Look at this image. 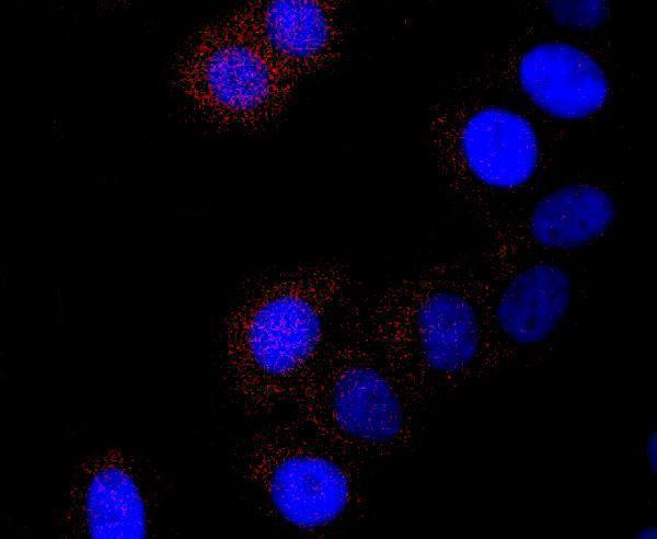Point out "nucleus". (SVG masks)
<instances>
[{"instance_id":"1a4fd4ad","label":"nucleus","mask_w":657,"mask_h":539,"mask_svg":"<svg viewBox=\"0 0 657 539\" xmlns=\"http://www.w3.org/2000/svg\"><path fill=\"white\" fill-rule=\"evenodd\" d=\"M76 538H146L149 511L135 461L119 448L82 460L71 479L61 515Z\"/></svg>"},{"instance_id":"0eeeda50","label":"nucleus","mask_w":657,"mask_h":539,"mask_svg":"<svg viewBox=\"0 0 657 539\" xmlns=\"http://www.w3.org/2000/svg\"><path fill=\"white\" fill-rule=\"evenodd\" d=\"M485 273L491 374L548 347L572 309L574 278L562 264L493 255Z\"/></svg>"},{"instance_id":"9b49d317","label":"nucleus","mask_w":657,"mask_h":539,"mask_svg":"<svg viewBox=\"0 0 657 539\" xmlns=\"http://www.w3.org/2000/svg\"><path fill=\"white\" fill-rule=\"evenodd\" d=\"M616 213L614 198L603 187L567 183L540 197L516 226L512 240L500 249L576 250L604 236Z\"/></svg>"},{"instance_id":"f8f14e48","label":"nucleus","mask_w":657,"mask_h":539,"mask_svg":"<svg viewBox=\"0 0 657 539\" xmlns=\"http://www.w3.org/2000/svg\"><path fill=\"white\" fill-rule=\"evenodd\" d=\"M603 1H553L549 10L555 21L572 27H593L607 16Z\"/></svg>"},{"instance_id":"39448f33","label":"nucleus","mask_w":657,"mask_h":539,"mask_svg":"<svg viewBox=\"0 0 657 539\" xmlns=\"http://www.w3.org/2000/svg\"><path fill=\"white\" fill-rule=\"evenodd\" d=\"M428 131L439 170L456 194L518 191L540 165L533 126L506 107L436 106Z\"/></svg>"},{"instance_id":"f03ea898","label":"nucleus","mask_w":657,"mask_h":539,"mask_svg":"<svg viewBox=\"0 0 657 539\" xmlns=\"http://www.w3.org/2000/svg\"><path fill=\"white\" fill-rule=\"evenodd\" d=\"M485 273L439 262L360 299L369 340L424 410L491 375Z\"/></svg>"},{"instance_id":"7ed1b4c3","label":"nucleus","mask_w":657,"mask_h":539,"mask_svg":"<svg viewBox=\"0 0 657 539\" xmlns=\"http://www.w3.org/2000/svg\"><path fill=\"white\" fill-rule=\"evenodd\" d=\"M285 409L288 416L364 465L414 451L424 411L369 340L360 301L353 296Z\"/></svg>"},{"instance_id":"f257e3e1","label":"nucleus","mask_w":657,"mask_h":539,"mask_svg":"<svg viewBox=\"0 0 657 539\" xmlns=\"http://www.w3.org/2000/svg\"><path fill=\"white\" fill-rule=\"evenodd\" d=\"M355 283L339 261L267 268L242 283L223 320L221 358L226 392L244 416L286 406Z\"/></svg>"},{"instance_id":"ddd939ff","label":"nucleus","mask_w":657,"mask_h":539,"mask_svg":"<svg viewBox=\"0 0 657 539\" xmlns=\"http://www.w3.org/2000/svg\"><path fill=\"white\" fill-rule=\"evenodd\" d=\"M643 452L648 466V470L653 475L657 474V431L656 428L650 429L645 439L643 446Z\"/></svg>"},{"instance_id":"423d86ee","label":"nucleus","mask_w":657,"mask_h":539,"mask_svg":"<svg viewBox=\"0 0 657 539\" xmlns=\"http://www.w3.org/2000/svg\"><path fill=\"white\" fill-rule=\"evenodd\" d=\"M188 92L214 124L257 131L287 110V80L229 14L199 33L188 54Z\"/></svg>"},{"instance_id":"9d476101","label":"nucleus","mask_w":657,"mask_h":539,"mask_svg":"<svg viewBox=\"0 0 657 539\" xmlns=\"http://www.w3.org/2000/svg\"><path fill=\"white\" fill-rule=\"evenodd\" d=\"M512 72L523 95L557 119L587 118L606 105L610 94L602 66L580 47L562 41L527 47L518 55Z\"/></svg>"},{"instance_id":"4468645a","label":"nucleus","mask_w":657,"mask_h":539,"mask_svg":"<svg viewBox=\"0 0 657 539\" xmlns=\"http://www.w3.org/2000/svg\"><path fill=\"white\" fill-rule=\"evenodd\" d=\"M635 539H657V525L648 524L642 526L634 535Z\"/></svg>"},{"instance_id":"20e7f679","label":"nucleus","mask_w":657,"mask_h":539,"mask_svg":"<svg viewBox=\"0 0 657 539\" xmlns=\"http://www.w3.org/2000/svg\"><path fill=\"white\" fill-rule=\"evenodd\" d=\"M362 462L287 415L270 420L235 447L232 468L262 513L301 535L320 536L367 509Z\"/></svg>"},{"instance_id":"6e6552de","label":"nucleus","mask_w":657,"mask_h":539,"mask_svg":"<svg viewBox=\"0 0 657 539\" xmlns=\"http://www.w3.org/2000/svg\"><path fill=\"white\" fill-rule=\"evenodd\" d=\"M341 4L336 0H260L230 15L298 87L338 60L344 39Z\"/></svg>"}]
</instances>
